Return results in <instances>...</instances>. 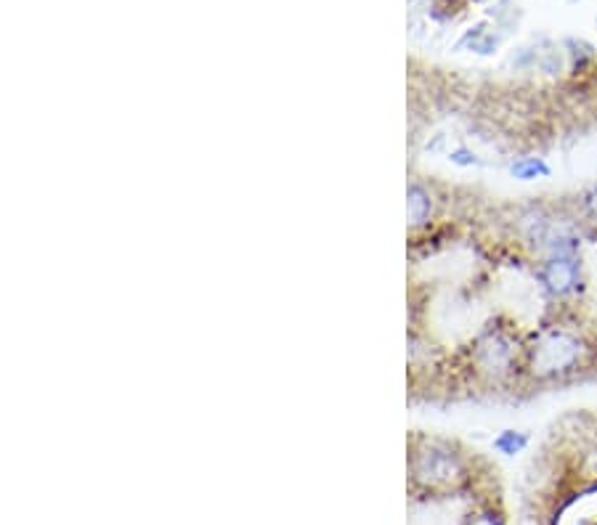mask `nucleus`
<instances>
[{
    "mask_svg": "<svg viewBox=\"0 0 597 525\" xmlns=\"http://www.w3.org/2000/svg\"><path fill=\"white\" fill-rule=\"evenodd\" d=\"M581 354H585V345L579 337L566 335V331H550L534 350V372L541 377L563 375V372L579 366Z\"/></svg>",
    "mask_w": 597,
    "mask_h": 525,
    "instance_id": "obj_1",
    "label": "nucleus"
},
{
    "mask_svg": "<svg viewBox=\"0 0 597 525\" xmlns=\"http://www.w3.org/2000/svg\"><path fill=\"white\" fill-rule=\"evenodd\" d=\"M541 281L553 295L566 297L581 289V266L574 255H553L550 260L541 266Z\"/></svg>",
    "mask_w": 597,
    "mask_h": 525,
    "instance_id": "obj_2",
    "label": "nucleus"
},
{
    "mask_svg": "<svg viewBox=\"0 0 597 525\" xmlns=\"http://www.w3.org/2000/svg\"><path fill=\"white\" fill-rule=\"evenodd\" d=\"M417 473H420V478L434 483V486H446V483L462 478V465H459V459L451 452H446V448H430V452L422 454Z\"/></svg>",
    "mask_w": 597,
    "mask_h": 525,
    "instance_id": "obj_3",
    "label": "nucleus"
},
{
    "mask_svg": "<svg viewBox=\"0 0 597 525\" xmlns=\"http://www.w3.org/2000/svg\"><path fill=\"white\" fill-rule=\"evenodd\" d=\"M480 358H484V364L489 366L491 372H503L505 366L510 364L513 348L503 340V337H494V340H489L484 348H480Z\"/></svg>",
    "mask_w": 597,
    "mask_h": 525,
    "instance_id": "obj_4",
    "label": "nucleus"
},
{
    "mask_svg": "<svg viewBox=\"0 0 597 525\" xmlns=\"http://www.w3.org/2000/svg\"><path fill=\"white\" fill-rule=\"evenodd\" d=\"M510 172L518 178V181H539V178L550 176V165L539 160V157H524V160L513 162Z\"/></svg>",
    "mask_w": 597,
    "mask_h": 525,
    "instance_id": "obj_5",
    "label": "nucleus"
},
{
    "mask_svg": "<svg viewBox=\"0 0 597 525\" xmlns=\"http://www.w3.org/2000/svg\"><path fill=\"white\" fill-rule=\"evenodd\" d=\"M526 444H528V435L520 433V430H503L497 435V438H494V448H497V452L507 454V457H513V454L524 452Z\"/></svg>",
    "mask_w": 597,
    "mask_h": 525,
    "instance_id": "obj_6",
    "label": "nucleus"
},
{
    "mask_svg": "<svg viewBox=\"0 0 597 525\" xmlns=\"http://www.w3.org/2000/svg\"><path fill=\"white\" fill-rule=\"evenodd\" d=\"M430 212V199L422 195L420 189H411L409 191V216L415 224H422L425 216Z\"/></svg>",
    "mask_w": 597,
    "mask_h": 525,
    "instance_id": "obj_7",
    "label": "nucleus"
},
{
    "mask_svg": "<svg viewBox=\"0 0 597 525\" xmlns=\"http://www.w3.org/2000/svg\"><path fill=\"white\" fill-rule=\"evenodd\" d=\"M581 207H585L587 218L593 220V224H597V186H593V189L587 191L585 199H581Z\"/></svg>",
    "mask_w": 597,
    "mask_h": 525,
    "instance_id": "obj_8",
    "label": "nucleus"
},
{
    "mask_svg": "<svg viewBox=\"0 0 597 525\" xmlns=\"http://www.w3.org/2000/svg\"><path fill=\"white\" fill-rule=\"evenodd\" d=\"M468 525H503V521H499L494 513H478V515H470Z\"/></svg>",
    "mask_w": 597,
    "mask_h": 525,
    "instance_id": "obj_9",
    "label": "nucleus"
},
{
    "mask_svg": "<svg viewBox=\"0 0 597 525\" xmlns=\"http://www.w3.org/2000/svg\"><path fill=\"white\" fill-rule=\"evenodd\" d=\"M451 160L459 162V165H472L476 160H470V151H455V155H451Z\"/></svg>",
    "mask_w": 597,
    "mask_h": 525,
    "instance_id": "obj_10",
    "label": "nucleus"
}]
</instances>
